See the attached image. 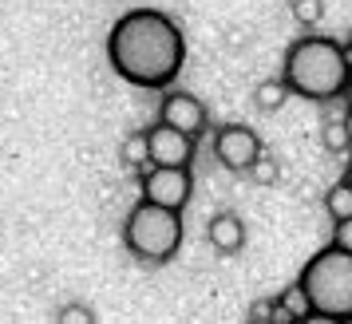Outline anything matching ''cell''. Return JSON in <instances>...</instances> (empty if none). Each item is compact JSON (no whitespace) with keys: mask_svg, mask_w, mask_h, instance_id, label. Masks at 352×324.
<instances>
[{"mask_svg":"<svg viewBox=\"0 0 352 324\" xmlns=\"http://www.w3.org/2000/svg\"><path fill=\"white\" fill-rule=\"evenodd\" d=\"M333 245H340V249H349L352 253V218L333 222Z\"/></svg>","mask_w":352,"mask_h":324,"instance_id":"17","label":"cell"},{"mask_svg":"<svg viewBox=\"0 0 352 324\" xmlns=\"http://www.w3.org/2000/svg\"><path fill=\"white\" fill-rule=\"evenodd\" d=\"M324 210H329V218L333 222H340V218H352V182H336L333 190L324 194Z\"/></svg>","mask_w":352,"mask_h":324,"instance_id":"11","label":"cell"},{"mask_svg":"<svg viewBox=\"0 0 352 324\" xmlns=\"http://www.w3.org/2000/svg\"><path fill=\"white\" fill-rule=\"evenodd\" d=\"M344 127H349V143H352V107H349V115H344Z\"/></svg>","mask_w":352,"mask_h":324,"instance_id":"20","label":"cell"},{"mask_svg":"<svg viewBox=\"0 0 352 324\" xmlns=\"http://www.w3.org/2000/svg\"><path fill=\"white\" fill-rule=\"evenodd\" d=\"M123 162L127 166H151L146 162V135H131L127 143H123Z\"/></svg>","mask_w":352,"mask_h":324,"instance_id":"14","label":"cell"},{"mask_svg":"<svg viewBox=\"0 0 352 324\" xmlns=\"http://www.w3.org/2000/svg\"><path fill=\"white\" fill-rule=\"evenodd\" d=\"M107 64L119 80L162 91L178 80L186 64V36L159 8H131L107 32Z\"/></svg>","mask_w":352,"mask_h":324,"instance_id":"1","label":"cell"},{"mask_svg":"<svg viewBox=\"0 0 352 324\" xmlns=\"http://www.w3.org/2000/svg\"><path fill=\"white\" fill-rule=\"evenodd\" d=\"M123 245L131 257L146 261V265H166L182 245V210L155 206L143 198L123 222Z\"/></svg>","mask_w":352,"mask_h":324,"instance_id":"4","label":"cell"},{"mask_svg":"<svg viewBox=\"0 0 352 324\" xmlns=\"http://www.w3.org/2000/svg\"><path fill=\"white\" fill-rule=\"evenodd\" d=\"M293 16L301 20L305 28H313V24L324 16V4H320V0H293Z\"/></svg>","mask_w":352,"mask_h":324,"instance_id":"15","label":"cell"},{"mask_svg":"<svg viewBox=\"0 0 352 324\" xmlns=\"http://www.w3.org/2000/svg\"><path fill=\"white\" fill-rule=\"evenodd\" d=\"M146 162L151 166H190L194 159V135L186 130L170 127V123H155V127H146Z\"/></svg>","mask_w":352,"mask_h":324,"instance_id":"7","label":"cell"},{"mask_svg":"<svg viewBox=\"0 0 352 324\" xmlns=\"http://www.w3.org/2000/svg\"><path fill=\"white\" fill-rule=\"evenodd\" d=\"M143 198L155 202V206H170V210H182L194 194V178L190 166H146L143 174Z\"/></svg>","mask_w":352,"mask_h":324,"instance_id":"5","label":"cell"},{"mask_svg":"<svg viewBox=\"0 0 352 324\" xmlns=\"http://www.w3.org/2000/svg\"><path fill=\"white\" fill-rule=\"evenodd\" d=\"M214 159L222 162L226 170H250L257 159H261V139L257 130L241 127V123H230V127L214 130Z\"/></svg>","mask_w":352,"mask_h":324,"instance_id":"6","label":"cell"},{"mask_svg":"<svg viewBox=\"0 0 352 324\" xmlns=\"http://www.w3.org/2000/svg\"><path fill=\"white\" fill-rule=\"evenodd\" d=\"M297 285L313 305V321H352V253L340 245H324L305 261Z\"/></svg>","mask_w":352,"mask_h":324,"instance_id":"3","label":"cell"},{"mask_svg":"<svg viewBox=\"0 0 352 324\" xmlns=\"http://www.w3.org/2000/svg\"><path fill=\"white\" fill-rule=\"evenodd\" d=\"M320 139H324V150L329 154H349L352 143H349V127H344V119H333V123H324L320 130Z\"/></svg>","mask_w":352,"mask_h":324,"instance_id":"13","label":"cell"},{"mask_svg":"<svg viewBox=\"0 0 352 324\" xmlns=\"http://www.w3.org/2000/svg\"><path fill=\"white\" fill-rule=\"evenodd\" d=\"M159 119L170 123V127H178V130H186V135H194V139L210 127L206 103L198 95H190V91H166L159 103Z\"/></svg>","mask_w":352,"mask_h":324,"instance_id":"8","label":"cell"},{"mask_svg":"<svg viewBox=\"0 0 352 324\" xmlns=\"http://www.w3.org/2000/svg\"><path fill=\"white\" fill-rule=\"evenodd\" d=\"M349 182H352V174H349Z\"/></svg>","mask_w":352,"mask_h":324,"instance_id":"22","label":"cell"},{"mask_svg":"<svg viewBox=\"0 0 352 324\" xmlns=\"http://www.w3.org/2000/svg\"><path fill=\"white\" fill-rule=\"evenodd\" d=\"M270 308H273V301H261L257 308H250V321H270Z\"/></svg>","mask_w":352,"mask_h":324,"instance_id":"19","label":"cell"},{"mask_svg":"<svg viewBox=\"0 0 352 324\" xmlns=\"http://www.w3.org/2000/svg\"><path fill=\"white\" fill-rule=\"evenodd\" d=\"M289 95H293V91H289L285 80H261L257 91H254V103H257V111H281Z\"/></svg>","mask_w":352,"mask_h":324,"instance_id":"10","label":"cell"},{"mask_svg":"<svg viewBox=\"0 0 352 324\" xmlns=\"http://www.w3.org/2000/svg\"><path fill=\"white\" fill-rule=\"evenodd\" d=\"M281 80L289 91L313 103H329V99L344 95L352 80V56L340 48L333 36H297L285 51V67Z\"/></svg>","mask_w":352,"mask_h":324,"instance_id":"2","label":"cell"},{"mask_svg":"<svg viewBox=\"0 0 352 324\" xmlns=\"http://www.w3.org/2000/svg\"><path fill=\"white\" fill-rule=\"evenodd\" d=\"M56 321H64V324H72V321L91 324V321H96V312H91V308H83V305H67V308H60V316H56Z\"/></svg>","mask_w":352,"mask_h":324,"instance_id":"16","label":"cell"},{"mask_svg":"<svg viewBox=\"0 0 352 324\" xmlns=\"http://www.w3.org/2000/svg\"><path fill=\"white\" fill-rule=\"evenodd\" d=\"M250 174H254L257 182H273V162L265 159V154H261V159H257L254 166H250Z\"/></svg>","mask_w":352,"mask_h":324,"instance_id":"18","label":"cell"},{"mask_svg":"<svg viewBox=\"0 0 352 324\" xmlns=\"http://www.w3.org/2000/svg\"><path fill=\"white\" fill-rule=\"evenodd\" d=\"M206 238H210V245H214V253L234 257L241 245H245V222H241L238 213L222 210V213H214V218H210Z\"/></svg>","mask_w":352,"mask_h":324,"instance_id":"9","label":"cell"},{"mask_svg":"<svg viewBox=\"0 0 352 324\" xmlns=\"http://www.w3.org/2000/svg\"><path fill=\"white\" fill-rule=\"evenodd\" d=\"M349 56H352V36H349Z\"/></svg>","mask_w":352,"mask_h":324,"instance_id":"21","label":"cell"},{"mask_svg":"<svg viewBox=\"0 0 352 324\" xmlns=\"http://www.w3.org/2000/svg\"><path fill=\"white\" fill-rule=\"evenodd\" d=\"M277 305L285 308L293 321H313V305H309V297H305L301 285H289V289L277 297Z\"/></svg>","mask_w":352,"mask_h":324,"instance_id":"12","label":"cell"}]
</instances>
